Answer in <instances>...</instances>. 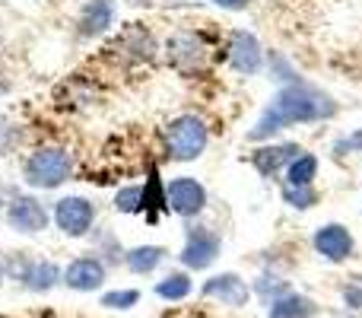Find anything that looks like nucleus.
Segmentation results:
<instances>
[{"label": "nucleus", "instance_id": "nucleus-7", "mask_svg": "<svg viewBox=\"0 0 362 318\" xmlns=\"http://www.w3.org/2000/svg\"><path fill=\"white\" fill-rule=\"evenodd\" d=\"M315 249L327 258V261H346L353 255V236L344 229L340 223H331V226H321L315 232Z\"/></svg>", "mask_w": 362, "mask_h": 318}, {"label": "nucleus", "instance_id": "nucleus-17", "mask_svg": "<svg viewBox=\"0 0 362 318\" xmlns=\"http://www.w3.org/2000/svg\"><path fill=\"white\" fill-rule=\"evenodd\" d=\"M163 255L165 251L159 249V245H140V249H134L131 255H127V264H131L134 274H150V271L163 261Z\"/></svg>", "mask_w": 362, "mask_h": 318}, {"label": "nucleus", "instance_id": "nucleus-8", "mask_svg": "<svg viewBox=\"0 0 362 318\" xmlns=\"http://www.w3.org/2000/svg\"><path fill=\"white\" fill-rule=\"evenodd\" d=\"M6 220H10V226L19 232H38L48 226V213H45V207L38 204L35 198H16L10 204Z\"/></svg>", "mask_w": 362, "mask_h": 318}, {"label": "nucleus", "instance_id": "nucleus-4", "mask_svg": "<svg viewBox=\"0 0 362 318\" xmlns=\"http://www.w3.org/2000/svg\"><path fill=\"white\" fill-rule=\"evenodd\" d=\"M216 255H219V239L213 236L210 229H204V226L187 229V245H185V251H181V261H185L187 268L204 271V268H210Z\"/></svg>", "mask_w": 362, "mask_h": 318}, {"label": "nucleus", "instance_id": "nucleus-23", "mask_svg": "<svg viewBox=\"0 0 362 318\" xmlns=\"http://www.w3.org/2000/svg\"><path fill=\"white\" fill-rule=\"evenodd\" d=\"M344 300L350 302L353 309H362V277H353L350 283L344 287Z\"/></svg>", "mask_w": 362, "mask_h": 318}, {"label": "nucleus", "instance_id": "nucleus-9", "mask_svg": "<svg viewBox=\"0 0 362 318\" xmlns=\"http://www.w3.org/2000/svg\"><path fill=\"white\" fill-rule=\"evenodd\" d=\"M204 296L226 302V306H245L251 293H248V283H245L242 277H235V274H219V277H213V280L204 283Z\"/></svg>", "mask_w": 362, "mask_h": 318}, {"label": "nucleus", "instance_id": "nucleus-25", "mask_svg": "<svg viewBox=\"0 0 362 318\" xmlns=\"http://www.w3.org/2000/svg\"><path fill=\"white\" fill-rule=\"evenodd\" d=\"M346 147H350V150H353V147H362V131H359V134H356V137H353V140H344V144H340L337 150H346Z\"/></svg>", "mask_w": 362, "mask_h": 318}, {"label": "nucleus", "instance_id": "nucleus-3", "mask_svg": "<svg viewBox=\"0 0 362 318\" xmlns=\"http://www.w3.org/2000/svg\"><path fill=\"white\" fill-rule=\"evenodd\" d=\"M165 140H169V153L175 159H197L206 147V127L197 115H181L169 125Z\"/></svg>", "mask_w": 362, "mask_h": 318}, {"label": "nucleus", "instance_id": "nucleus-10", "mask_svg": "<svg viewBox=\"0 0 362 318\" xmlns=\"http://www.w3.org/2000/svg\"><path fill=\"white\" fill-rule=\"evenodd\" d=\"M229 64L238 74H255L261 67V45L251 32H235L229 45Z\"/></svg>", "mask_w": 362, "mask_h": 318}, {"label": "nucleus", "instance_id": "nucleus-5", "mask_svg": "<svg viewBox=\"0 0 362 318\" xmlns=\"http://www.w3.org/2000/svg\"><path fill=\"white\" fill-rule=\"evenodd\" d=\"M93 217H95L93 204L83 198H64L61 204L54 207V220L67 236H83V232H89Z\"/></svg>", "mask_w": 362, "mask_h": 318}, {"label": "nucleus", "instance_id": "nucleus-16", "mask_svg": "<svg viewBox=\"0 0 362 318\" xmlns=\"http://www.w3.org/2000/svg\"><path fill=\"white\" fill-rule=\"evenodd\" d=\"M315 315V302L308 300V296H283V300H276L274 306H270V315L267 318H312Z\"/></svg>", "mask_w": 362, "mask_h": 318}, {"label": "nucleus", "instance_id": "nucleus-1", "mask_svg": "<svg viewBox=\"0 0 362 318\" xmlns=\"http://www.w3.org/2000/svg\"><path fill=\"white\" fill-rule=\"evenodd\" d=\"M337 112L331 96H325L321 89L308 86V83H289L280 93L274 96L267 108H264L257 127L251 131V140H264L274 131H283L289 125H299V121H321L331 118Z\"/></svg>", "mask_w": 362, "mask_h": 318}, {"label": "nucleus", "instance_id": "nucleus-2", "mask_svg": "<svg viewBox=\"0 0 362 318\" xmlns=\"http://www.w3.org/2000/svg\"><path fill=\"white\" fill-rule=\"evenodd\" d=\"M70 175V157L57 147H45V150L32 153L25 162V181L35 188H57L67 181Z\"/></svg>", "mask_w": 362, "mask_h": 318}, {"label": "nucleus", "instance_id": "nucleus-22", "mask_svg": "<svg viewBox=\"0 0 362 318\" xmlns=\"http://www.w3.org/2000/svg\"><path fill=\"white\" fill-rule=\"evenodd\" d=\"M283 198H286V204H293V207H312V204H315L312 185H308V188H293V185H286V188H283Z\"/></svg>", "mask_w": 362, "mask_h": 318}, {"label": "nucleus", "instance_id": "nucleus-14", "mask_svg": "<svg viewBox=\"0 0 362 318\" xmlns=\"http://www.w3.org/2000/svg\"><path fill=\"white\" fill-rule=\"evenodd\" d=\"M299 147L296 144H283V147H264V150H257L251 162H255V169L264 175V178H270V175H276V169L283 166V162H289L293 157H299Z\"/></svg>", "mask_w": 362, "mask_h": 318}, {"label": "nucleus", "instance_id": "nucleus-18", "mask_svg": "<svg viewBox=\"0 0 362 318\" xmlns=\"http://www.w3.org/2000/svg\"><path fill=\"white\" fill-rule=\"evenodd\" d=\"M315 172H318V159L315 157H299L289 166V185L293 188H308L315 178Z\"/></svg>", "mask_w": 362, "mask_h": 318}, {"label": "nucleus", "instance_id": "nucleus-24", "mask_svg": "<svg viewBox=\"0 0 362 318\" xmlns=\"http://www.w3.org/2000/svg\"><path fill=\"white\" fill-rule=\"evenodd\" d=\"M213 4H219V6H226V10H242L248 0H213Z\"/></svg>", "mask_w": 362, "mask_h": 318}, {"label": "nucleus", "instance_id": "nucleus-20", "mask_svg": "<svg viewBox=\"0 0 362 318\" xmlns=\"http://www.w3.org/2000/svg\"><path fill=\"white\" fill-rule=\"evenodd\" d=\"M115 204H118V210H124V213H137L140 207L146 204V191L144 188H121Z\"/></svg>", "mask_w": 362, "mask_h": 318}, {"label": "nucleus", "instance_id": "nucleus-26", "mask_svg": "<svg viewBox=\"0 0 362 318\" xmlns=\"http://www.w3.org/2000/svg\"><path fill=\"white\" fill-rule=\"evenodd\" d=\"M0 280H4V264H0Z\"/></svg>", "mask_w": 362, "mask_h": 318}, {"label": "nucleus", "instance_id": "nucleus-13", "mask_svg": "<svg viewBox=\"0 0 362 318\" xmlns=\"http://www.w3.org/2000/svg\"><path fill=\"white\" fill-rule=\"evenodd\" d=\"M204 42H200L194 32H178L175 38L169 42V55L178 67H194V64L204 61Z\"/></svg>", "mask_w": 362, "mask_h": 318}, {"label": "nucleus", "instance_id": "nucleus-12", "mask_svg": "<svg viewBox=\"0 0 362 318\" xmlns=\"http://www.w3.org/2000/svg\"><path fill=\"white\" fill-rule=\"evenodd\" d=\"M115 19V4L112 0H89L80 13V32L83 35H102Z\"/></svg>", "mask_w": 362, "mask_h": 318}, {"label": "nucleus", "instance_id": "nucleus-15", "mask_svg": "<svg viewBox=\"0 0 362 318\" xmlns=\"http://www.w3.org/2000/svg\"><path fill=\"white\" fill-rule=\"evenodd\" d=\"M25 280V287L29 290H48V287H54V280L61 277V271H57V264H51V261H42V258H35V261H29V268L19 274Z\"/></svg>", "mask_w": 362, "mask_h": 318}, {"label": "nucleus", "instance_id": "nucleus-21", "mask_svg": "<svg viewBox=\"0 0 362 318\" xmlns=\"http://www.w3.org/2000/svg\"><path fill=\"white\" fill-rule=\"evenodd\" d=\"M137 300H140L137 290H115V293L102 296V306H108V309H131V306H137Z\"/></svg>", "mask_w": 362, "mask_h": 318}, {"label": "nucleus", "instance_id": "nucleus-11", "mask_svg": "<svg viewBox=\"0 0 362 318\" xmlns=\"http://www.w3.org/2000/svg\"><path fill=\"white\" fill-rule=\"evenodd\" d=\"M64 280H67L70 290H99L102 280H105V268L95 258H76L67 268Z\"/></svg>", "mask_w": 362, "mask_h": 318}, {"label": "nucleus", "instance_id": "nucleus-19", "mask_svg": "<svg viewBox=\"0 0 362 318\" xmlns=\"http://www.w3.org/2000/svg\"><path fill=\"white\" fill-rule=\"evenodd\" d=\"M156 293L163 296V300H185V296L191 293V280H187L185 274H172V277H165L163 283H156Z\"/></svg>", "mask_w": 362, "mask_h": 318}, {"label": "nucleus", "instance_id": "nucleus-6", "mask_svg": "<svg viewBox=\"0 0 362 318\" xmlns=\"http://www.w3.org/2000/svg\"><path fill=\"white\" fill-rule=\"evenodd\" d=\"M165 200H169V207L181 217H194V213L204 210L206 204V191L200 181L194 178H175L169 185V191H165Z\"/></svg>", "mask_w": 362, "mask_h": 318}]
</instances>
